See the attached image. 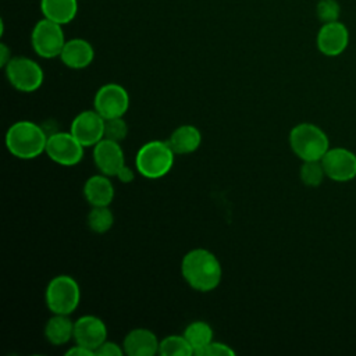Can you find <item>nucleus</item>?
<instances>
[{
  "instance_id": "1",
  "label": "nucleus",
  "mask_w": 356,
  "mask_h": 356,
  "mask_svg": "<svg viewBox=\"0 0 356 356\" xmlns=\"http://www.w3.org/2000/svg\"><path fill=\"white\" fill-rule=\"evenodd\" d=\"M181 273L186 284L199 292L216 289L222 277V268L217 256L203 248L189 250L181 261Z\"/></svg>"
},
{
  "instance_id": "2",
  "label": "nucleus",
  "mask_w": 356,
  "mask_h": 356,
  "mask_svg": "<svg viewBox=\"0 0 356 356\" xmlns=\"http://www.w3.org/2000/svg\"><path fill=\"white\" fill-rule=\"evenodd\" d=\"M49 135L33 121L14 122L6 132V147L17 159L32 160L44 153Z\"/></svg>"
},
{
  "instance_id": "3",
  "label": "nucleus",
  "mask_w": 356,
  "mask_h": 356,
  "mask_svg": "<svg viewBox=\"0 0 356 356\" xmlns=\"http://www.w3.org/2000/svg\"><path fill=\"white\" fill-rule=\"evenodd\" d=\"M175 153L167 140H149L139 147L135 157L138 172L147 179H157L170 172Z\"/></svg>"
},
{
  "instance_id": "4",
  "label": "nucleus",
  "mask_w": 356,
  "mask_h": 356,
  "mask_svg": "<svg viewBox=\"0 0 356 356\" xmlns=\"http://www.w3.org/2000/svg\"><path fill=\"white\" fill-rule=\"evenodd\" d=\"M328 145L324 131L310 122L298 124L289 132V146L303 161L321 160L328 150Z\"/></svg>"
},
{
  "instance_id": "5",
  "label": "nucleus",
  "mask_w": 356,
  "mask_h": 356,
  "mask_svg": "<svg viewBox=\"0 0 356 356\" xmlns=\"http://www.w3.org/2000/svg\"><path fill=\"white\" fill-rule=\"evenodd\" d=\"M44 302L54 314H71L81 302L79 284L67 274L53 277L44 291Z\"/></svg>"
},
{
  "instance_id": "6",
  "label": "nucleus",
  "mask_w": 356,
  "mask_h": 356,
  "mask_svg": "<svg viewBox=\"0 0 356 356\" xmlns=\"http://www.w3.org/2000/svg\"><path fill=\"white\" fill-rule=\"evenodd\" d=\"M4 70L11 86L22 93L38 90L44 79L42 67L35 60L24 56L13 57Z\"/></svg>"
},
{
  "instance_id": "7",
  "label": "nucleus",
  "mask_w": 356,
  "mask_h": 356,
  "mask_svg": "<svg viewBox=\"0 0 356 356\" xmlns=\"http://www.w3.org/2000/svg\"><path fill=\"white\" fill-rule=\"evenodd\" d=\"M65 42L63 25L44 17L36 22L31 33L32 49L42 58L60 57Z\"/></svg>"
},
{
  "instance_id": "8",
  "label": "nucleus",
  "mask_w": 356,
  "mask_h": 356,
  "mask_svg": "<svg viewBox=\"0 0 356 356\" xmlns=\"http://www.w3.org/2000/svg\"><path fill=\"white\" fill-rule=\"evenodd\" d=\"M85 146L71 132H54L49 135L44 153L56 164L71 167L83 157Z\"/></svg>"
},
{
  "instance_id": "9",
  "label": "nucleus",
  "mask_w": 356,
  "mask_h": 356,
  "mask_svg": "<svg viewBox=\"0 0 356 356\" xmlns=\"http://www.w3.org/2000/svg\"><path fill=\"white\" fill-rule=\"evenodd\" d=\"M129 107V95L118 83H106L100 86L93 99V108L104 118L124 117Z\"/></svg>"
},
{
  "instance_id": "10",
  "label": "nucleus",
  "mask_w": 356,
  "mask_h": 356,
  "mask_svg": "<svg viewBox=\"0 0 356 356\" xmlns=\"http://www.w3.org/2000/svg\"><path fill=\"white\" fill-rule=\"evenodd\" d=\"M106 120L93 108L83 110L71 122L70 132L85 146L93 147L104 138Z\"/></svg>"
},
{
  "instance_id": "11",
  "label": "nucleus",
  "mask_w": 356,
  "mask_h": 356,
  "mask_svg": "<svg viewBox=\"0 0 356 356\" xmlns=\"http://www.w3.org/2000/svg\"><path fill=\"white\" fill-rule=\"evenodd\" d=\"M320 161L325 175L332 181L345 182L356 177V156L346 149H328Z\"/></svg>"
},
{
  "instance_id": "12",
  "label": "nucleus",
  "mask_w": 356,
  "mask_h": 356,
  "mask_svg": "<svg viewBox=\"0 0 356 356\" xmlns=\"http://www.w3.org/2000/svg\"><path fill=\"white\" fill-rule=\"evenodd\" d=\"M74 341L93 352L107 341V327L104 321L93 314H86L74 321Z\"/></svg>"
},
{
  "instance_id": "13",
  "label": "nucleus",
  "mask_w": 356,
  "mask_h": 356,
  "mask_svg": "<svg viewBox=\"0 0 356 356\" xmlns=\"http://www.w3.org/2000/svg\"><path fill=\"white\" fill-rule=\"evenodd\" d=\"M93 161L102 174L107 177H115L120 168L125 164L121 145L118 142L103 138L93 146Z\"/></svg>"
},
{
  "instance_id": "14",
  "label": "nucleus",
  "mask_w": 356,
  "mask_h": 356,
  "mask_svg": "<svg viewBox=\"0 0 356 356\" xmlns=\"http://www.w3.org/2000/svg\"><path fill=\"white\" fill-rule=\"evenodd\" d=\"M349 40V33L346 26L339 21L325 22L317 33V47L325 56H338L341 54Z\"/></svg>"
},
{
  "instance_id": "15",
  "label": "nucleus",
  "mask_w": 356,
  "mask_h": 356,
  "mask_svg": "<svg viewBox=\"0 0 356 356\" xmlns=\"http://www.w3.org/2000/svg\"><path fill=\"white\" fill-rule=\"evenodd\" d=\"M93 58V46L82 38H74L67 40L60 53L61 63L71 70H83L92 64Z\"/></svg>"
},
{
  "instance_id": "16",
  "label": "nucleus",
  "mask_w": 356,
  "mask_h": 356,
  "mask_svg": "<svg viewBox=\"0 0 356 356\" xmlns=\"http://www.w3.org/2000/svg\"><path fill=\"white\" fill-rule=\"evenodd\" d=\"M159 338L147 328H134L122 341L124 352L129 356H153L159 353Z\"/></svg>"
},
{
  "instance_id": "17",
  "label": "nucleus",
  "mask_w": 356,
  "mask_h": 356,
  "mask_svg": "<svg viewBox=\"0 0 356 356\" xmlns=\"http://www.w3.org/2000/svg\"><path fill=\"white\" fill-rule=\"evenodd\" d=\"M83 196L92 207L110 206L114 199V185L110 177L102 172L89 177L83 185Z\"/></svg>"
},
{
  "instance_id": "18",
  "label": "nucleus",
  "mask_w": 356,
  "mask_h": 356,
  "mask_svg": "<svg viewBox=\"0 0 356 356\" xmlns=\"http://www.w3.org/2000/svg\"><path fill=\"white\" fill-rule=\"evenodd\" d=\"M167 142L175 154H189L199 149L202 134L195 125L185 124L175 128Z\"/></svg>"
},
{
  "instance_id": "19",
  "label": "nucleus",
  "mask_w": 356,
  "mask_h": 356,
  "mask_svg": "<svg viewBox=\"0 0 356 356\" xmlns=\"http://www.w3.org/2000/svg\"><path fill=\"white\" fill-rule=\"evenodd\" d=\"M40 11L44 18L65 25L76 17L78 0H40Z\"/></svg>"
},
{
  "instance_id": "20",
  "label": "nucleus",
  "mask_w": 356,
  "mask_h": 356,
  "mask_svg": "<svg viewBox=\"0 0 356 356\" xmlns=\"http://www.w3.org/2000/svg\"><path fill=\"white\" fill-rule=\"evenodd\" d=\"M44 337L51 345H64L74 339V321L68 314H54L44 325Z\"/></svg>"
},
{
  "instance_id": "21",
  "label": "nucleus",
  "mask_w": 356,
  "mask_h": 356,
  "mask_svg": "<svg viewBox=\"0 0 356 356\" xmlns=\"http://www.w3.org/2000/svg\"><path fill=\"white\" fill-rule=\"evenodd\" d=\"M184 337L192 346L193 353L196 355L213 341V328L206 321H192L185 327Z\"/></svg>"
},
{
  "instance_id": "22",
  "label": "nucleus",
  "mask_w": 356,
  "mask_h": 356,
  "mask_svg": "<svg viewBox=\"0 0 356 356\" xmlns=\"http://www.w3.org/2000/svg\"><path fill=\"white\" fill-rule=\"evenodd\" d=\"M159 353L161 356H192L193 349L182 335H168L160 341Z\"/></svg>"
},
{
  "instance_id": "23",
  "label": "nucleus",
  "mask_w": 356,
  "mask_h": 356,
  "mask_svg": "<svg viewBox=\"0 0 356 356\" xmlns=\"http://www.w3.org/2000/svg\"><path fill=\"white\" fill-rule=\"evenodd\" d=\"M88 227L96 234L107 232L114 224V216L108 206H93L88 214Z\"/></svg>"
},
{
  "instance_id": "24",
  "label": "nucleus",
  "mask_w": 356,
  "mask_h": 356,
  "mask_svg": "<svg viewBox=\"0 0 356 356\" xmlns=\"http://www.w3.org/2000/svg\"><path fill=\"white\" fill-rule=\"evenodd\" d=\"M300 179L307 186H317L323 182V178L325 175L323 164L320 160L313 161H303L300 171H299Z\"/></svg>"
},
{
  "instance_id": "25",
  "label": "nucleus",
  "mask_w": 356,
  "mask_h": 356,
  "mask_svg": "<svg viewBox=\"0 0 356 356\" xmlns=\"http://www.w3.org/2000/svg\"><path fill=\"white\" fill-rule=\"evenodd\" d=\"M127 135H128V125L122 117L106 120V122H104V138L106 139L120 143L121 140H124L127 138Z\"/></svg>"
},
{
  "instance_id": "26",
  "label": "nucleus",
  "mask_w": 356,
  "mask_h": 356,
  "mask_svg": "<svg viewBox=\"0 0 356 356\" xmlns=\"http://www.w3.org/2000/svg\"><path fill=\"white\" fill-rule=\"evenodd\" d=\"M317 17L324 24L338 21L339 4L335 0H320L317 4Z\"/></svg>"
},
{
  "instance_id": "27",
  "label": "nucleus",
  "mask_w": 356,
  "mask_h": 356,
  "mask_svg": "<svg viewBox=\"0 0 356 356\" xmlns=\"http://www.w3.org/2000/svg\"><path fill=\"white\" fill-rule=\"evenodd\" d=\"M197 356H234L235 350L222 342H217V341H211L209 345H206L202 350H199L196 353Z\"/></svg>"
},
{
  "instance_id": "28",
  "label": "nucleus",
  "mask_w": 356,
  "mask_h": 356,
  "mask_svg": "<svg viewBox=\"0 0 356 356\" xmlns=\"http://www.w3.org/2000/svg\"><path fill=\"white\" fill-rule=\"evenodd\" d=\"M122 353H125L124 348L111 341H104L95 350V356H122Z\"/></svg>"
},
{
  "instance_id": "29",
  "label": "nucleus",
  "mask_w": 356,
  "mask_h": 356,
  "mask_svg": "<svg viewBox=\"0 0 356 356\" xmlns=\"http://www.w3.org/2000/svg\"><path fill=\"white\" fill-rule=\"evenodd\" d=\"M65 356H95V352L89 348L76 343L65 350Z\"/></svg>"
},
{
  "instance_id": "30",
  "label": "nucleus",
  "mask_w": 356,
  "mask_h": 356,
  "mask_svg": "<svg viewBox=\"0 0 356 356\" xmlns=\"http://www.w3.org/2000/svg\"><path fill=\"white\" fill-rule=\"evenodd\" d=\"M115 177L118 178L120 182H122V184H129V182L134 181L135 174H134V171H132L131 167H128L127 164H124V165L120 168V171L117 172Z\"/></svg>"
},
{
  "instance_id": "31",
  "label": "nucleus",
  "mask_w": 356,
  "mask_h": 356,
  "mask_svg": "<svg viewBox=\"0 0 356 356\" xmlns=\"http://www.w3.org/2000/svg\"><path fill=\"white\" fill-rule=\"evenodd\" d=\"M0 65L4 68L7 64H8V61L13 58L11 57V53H10V50H8V47L4 44V43H1L0 44Z\"/></svg>"
}]
</instances>
